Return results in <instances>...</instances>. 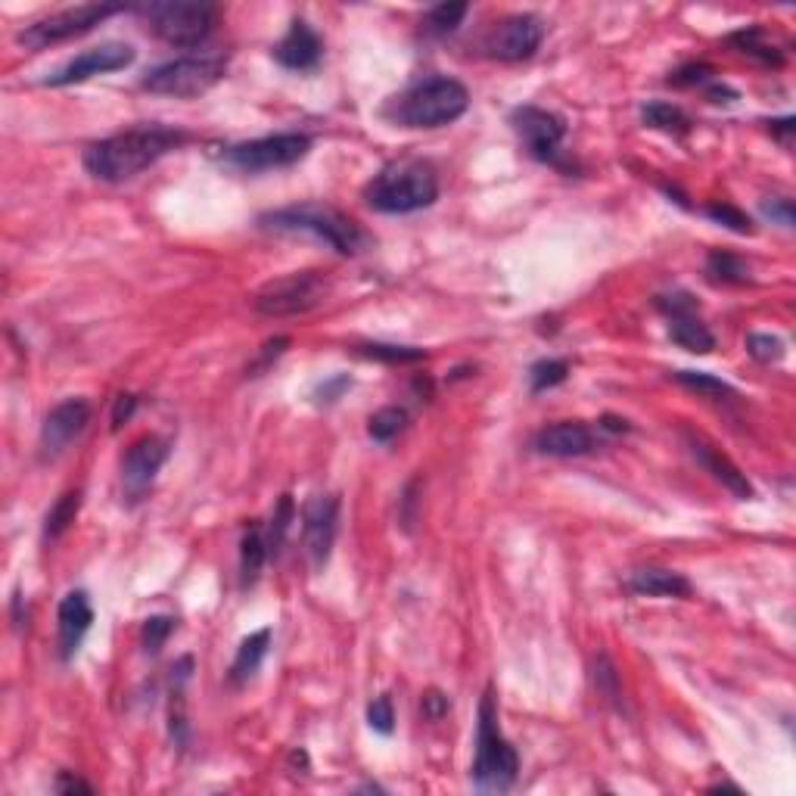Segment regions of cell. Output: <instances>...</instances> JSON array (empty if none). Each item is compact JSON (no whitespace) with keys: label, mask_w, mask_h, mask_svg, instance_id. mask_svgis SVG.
<instances>
[{"label":"cell","mask_w":796,"mask_h":796,"mask_svg":"<svg viewBox=\"0 0 796 796\" xmlns=\"http://www.w3.org/2000/svg\"><path fill=\"white\" fill-rule=\"evenodd\" d=\"M762 212L769 218H775V221H781L784 227H793V203H790V199H772V203L762 206Z\"/></svg>","instance_id":"obj_42"},{"label":"cell","mask_w":796,"mask_h":796,"mask_svg":"<svg viewBox=\"0 0 796 796\" xmlns=\"http://www.w3.org/2000/svg\"><path fill=\"white\" fill-rule=\"evenodd\" d=\"M594 678H597V688H601L613 703H619V678H616V669L610 666V660L607 657H601L597 660V666H594Z\"/></svg>","instance_id":"obj_39"},{"label":"cell","mask_w":796,"mask_h":796,"mask_svg":"<svg viewBox=\"0 0 796 796\" xmlns=\"http://www.w3.org/2000/svg\"><path fill=\"white\" fill-rule=\"evenodd\" d=\"M731 44L747 53V56H756V60H762L765 66H781L784 63V56L775 44L765 41V32L762 28H744V32H737L731 35Z\"/></svg>","instance_id":"obj_27"},{"label":"cell","mask_w":796,"mask_h":796,"mask_svg":"<svg viewBox=\"0 0 796 796\" xmlns=\"http://www.w3.org/2000/svg\"><path fill=\"white\" fill-rule=\"evenodd\" d=\"M542 38H545L542 19L532 13H520L495 25V32L486 38V50L501 63H520L542 47Z\"/></svg>","instance_id":"obj_13"},{"label":"cell","mask_w":796,"mask_h":796,"mask_svg":"<svg viewBox=\"0 0 796 796\" xmlns=\"http://www.w3.org/2000/svg\"><path fill=\"white\" fill-rule=\"evenodd\" d=\"M56 793H94V787L84 784L81 778H72L69 772H63L60 781H56Z\"/></svg>","instance_id":"obj_45"},{"label":"cell","mask_w":796,"mask_h":796,"mask_svg":"<svg viewBox=\"0 0 796 796\" xmlns=\"http://www.w3.org/2000/svg\"><path fill=\"white\" fill-rule=\"evenodd\" d=\"M268 644H271V629H259V632H252L249 638H243L237 657H234V666H231V681H234V685H243V681H249L255 672H259L265 653H268Z\"/></svg>","instance_id":"obj_22"},{"label":"cell","mask_w":796,"mask_h":796,"mask_svg":"<svg viewBox=\"0 0 796 796\" xmlns=\"http://www.w3.org/2000/svg\"><path fill=\"white\" fill-rule=\"evenodd\" d=\"M423 713L430 716V719H442V716L448 713V697L439 694V691L423 694Z\"/></svg>","instance_id":"obj_44"},{"label":"cell","mask_w":796,"mask_h":796,"mask_svg":"<svg viewBox=\"0 0 796 796\" xmlns=\"http://www.w3.org/2000/svg\"><path fill=\"white\" fill-rule=\"evenodd\" d=\"M685 439H688V448H691L694 458H697L709 473H713L725 489H731L737 498H744V501L753 498V486H750L747 473H741V467L731 464L716 445H709L703 436H694V433H685Z\"/></svg>","instance_id":"obj_20"},{"label":"cell","mask_w":796,"mask_h":796,"mask_svg":"<svg viewBox=\"0 0 796 796\" xmlns=\"http://www.w3.org/2000/svg\"><path fill=\"white\" fill-rule=\"evenodd\" d=\"M709 75H716L713 66H706V63H694V66H685L681 72H675L669 81L672 84H700V81H709Z\"/></svg>","instance_id":"obj_41"},{"label":"cell","mask_w":796,"mask_h":796,"mask_svg":"<svg viewBox=\"0 0 796 796\" xmlns=\"http://www.w3.org/2000/svg\"><path fill=\"white\" fill-rule=\"evenodd\" d=\"M91 423V405L84 398H66L56 405L41 426V461H53L69 448L72 439L84 433V426Z\"/></svg>","instance_id":"obj_15"},{"label":"cell","mask_w":796,"mask_h":796,"mask_svg":"<svg viewBox=\"0 0 796 796\" xmlns=\"http://www.w3.org/2000/svg\"><path fill=\"white\" fill-rule=\"evenodd\" d=\"M675 380H678L681 386H688V389H694V392L706 395V398H734V389H731V386H728L725 380L713 377V374H697V371H678V374H675Z\"/></svg>","instance_id":"obj_32"},{"label":"cell","mask_w":796,"mask_h":796,"mask_svg":"<svg viewBox=\"0 0 796 796\" xmlns=\"http://www.w3.org/2000/svg\"><path fill=\"white\" fill-rule=\"evenodd\" d=\"M311 150V137L308 134H271L249 140V144H237L224 156L231 165H237L240 172H271V168H287L305 159Z\"/></svg>","instance_id":"obj_10"},{"label":"cell","mask_w":796,"mask_h":796,"mask_svg":"<svg viewBox=\"0 0 796 796\" xmlns=\"http://www.w3.org/2000/svg\"><path fill=\"white\" fill-rule=\"evenodd\" d=\"M187 144V134L175 128H131L122 134H112L106 140H97L88 150H84V168L109 184H122L134 175H140L144 168L159 162L172 150Z\"/></svg>","instance_id":"obj_1"},{"label":"cell","mask_w":796,"mask_h":796,"mask_svg":"<svg viewBox=\"0 0 796 796\" xmlns=\"http://www.w3.org/2000/svg\"><path fill=\"white\" fill-rule=\"evenodd\" d=\"M168 451L172 448L159 436H144L128 448L125 461H122V479L131 495H140L156 479V473L168 461Z\"/></svg>","instance_id":"obj_16"},{"label":"cell","mask_w":796,"mask_h":796,"mask_svg":"<svg viewBox=\"0 0 796 796\" xmlns=\"http://www.w3.org/2000/svg\"><path fill=\"white\" fill-rule=\"evenodd\" d=\"M274 56H277L280 66H287L293 72H311L321 63L324 44H321L315 28H311L305 19H293L287 38L274 47Z\"/></svg>","instance_id":"obj_17"},{"label":"cell","mask_w":796,"mask_h":796,"mask_svg":"<svg viewBox=\"0 0 796 796\" xmlns=\"http://www.w3.org/2000/svg\"><path fill=\"white\" fill-rule=\"evenodd\" d=\"M566 377H570V364H566L563 358H548V361H538V364H532V371H529L532 392H545V389H554V386H560Z\"/></svg>","instance_id":"obj_30"},{"label":"cell","mask_w":796,"mask_h":796,"mask_svg":"<svg viewBox=\"0 0 796 796\" xmlns=\"http://www.w3.org/2000/svg\"><path fill=\"white\" fill-rule=\"evenodd\" d=\"M175 632V619L172 616H153L144 622V650L147 653H159L162 644L168 641V635Z\"/></svg>","instance_id":"obj_37"},{"label":"cell","mask_w":796,"mask_h":796,"mask_svg":"<svg viewBox=\"0 0 796 796\" xmlns=\"http://www.w3.org/2000/svg\"><path fill=\"white\" fill-rule=\"evenodd\" d=\"M439 196V178L430 162H398L380 172L364 190L367 206L386 215H408L433 206Z\"/></svg>","instance_id":"obj_3"},{"label":"cell","mask_w":796,"mask_h":796,"mask_svg":"<svg viewBox=\"0 0 796 796\" xmlns=\"http://www.w3.org/2000/svg\"><path fill=\"white\" fill-rule=\"evenodd\" d=\"M641 116L650 128L666 131V134H688L691 131V119L672 103H647L641 109Z\"/></svg>","instance_id":"obj_26"},{"label":"cell","mask_w":796,"mask_h":796,"mask_svg":"<svg viewBox=\"0 0 796 796\" xmlns=\"http://www.w3.org/2000/svg\"><path fill=\"white\" fill-rule=\"evenodd\" d=\"M629 591L641 597H688L691 582L672 570H638L629 579Z\"/></svg>","instance_id":"obj_21"},{"label":"cell","mask_w":796,"mask_h":796,"mask_svg":"<svg viewBox=\"0 0 796 796\" xmlns=\"http://www.w3.org/2000/svg\"><path fill=\"white\" fill-rule=\"evenodd\" d=\"M769 125H772V131H778L784 137V144H790V134H793V119L790 116L781 119V122H769Z\"/></svg>","instance_id":"obj_47"},{"label":"cell","mask_w":796,"mask_h":796,"mask_svg":"<svg viewBox=\"0 0 796 796\" xmlns=\"http://www.w3.org/2000/svg\"><path fill=\"white\" fill-rule=\"evenodd\" d=\"M78 507H81V492L78 489L56 498V504L47 510V517H44V538H47V542H56V538H60L75 523Z\"/></svg>","instance_id":"obj_25"},{"label":"cell","mask_w":796,"mask_h":796,"mask_svg":"<svg viewBox=\"0 0 796 796\" xmlns=\"http://www.w3.org/2000/svg\"><path fill=\"white\" fill-rule=\"evenodd\" d=\"M224 56H184L144 75L140 88L159 97H199L224 78Z\"/></svg>","instance_id":"obj_6"},{"label":"cell","mask_w":796,"mask_h":796,"mask_svg":"<svg viewBox=\"0 0 796 796\" xmlns=\"http://www.w3.org/2000/svg\"><path fill=\"white\" fill-rule=\"evenodd\" d=\"M510 125L523 137L526 150L538 159V162H557L560 159V144L566 137V125L560 116L548 109L538 106H520L510 116Z\"/></svg>","instance_id":"obj_12"},{"label":"cell","mask_w":796,"mask_h":796,"mask_svg":"<svg viewBox=\"0 0 796 796\" xmlns=\"http://www.w3.org/2000/svg\"><path fill=\"white\" fill-rule=\"evenodd\" d=\"M467 10H470L467 4H439V7H433L430 13H426L423 28L430 35H448V32H454V28L461 25Z\"/></svg>","instance_id":"obj_31"},{"label":"cell","mask_w":796,"mask_h":796,"mask_svg":"<svg viewBox=\"0 0 796 796\" xmlns=\"http://www.w3.org/2000/svg\"><path fill=\"white\" fill-rule=\"evenodd\" d=\"M405 423H408V411L405 408H383L371 417V423H367V433H371V439L377 442H392L398 433L405 430Z\"/></svg>","instance_id":"obj_29"},{"label":"cell","mask_w":796,"mask_h":796,"mask_svg":"<svg viewBox=\"0 0 796 796\" xmlns=\"http://www.w3.org/2000/svg\"><path fill=\"white\" fill-rule=\"evenodd\" d=\"M747 349L762 364H772V361H781L784 358V343H781L778 336H769V333H750Z\"/></svg>","instance_id":"obj_36"},{"label":"cell","mask_w":796,"mask_h":796,"mask_svg":"<svg viewBox=\"0 0 796 796\" xmlns=\"http://www.w3.org/2000/svg\"><path fill=\"white\" fill-rule=\"evenodd\" d=\"M669 336H672V343H678L681 349H688V352H697V355H706V352L716 349V336L709 333L706 324H700L694 315L672 318Z\"/></svg>","instance_id":"obj_24"},{"label":"cell","mask_w":796,"mask_h":796,"mask_svg":"<svg viewBox=\"0 0 796 796\" xmlns=\"http://www.w3.org/2000/svg\"><path fill=\"white\" fill-rule=\"evenodd\" d=\"M327 296V277L321 271H296L287 277H277L255 293L252 305L259 315L268 318H290L305 315V311L318 308Z\"/></svg>","instance_id":"obj_8"},{"label":"cell","mask_w":796,"mask_h":796,"mask_svg":"<svg viewBox=\"0 0 796 796\" xmlns=\"http://www.w3.org/2000/svg\"><path fill=\"white\" fill-rule=\"evenodd\" d=\"M56 619H60V657L72 660L75 650L84 641V635L91 632V622H94L91 597L84 591H69L60 601V613H56Z\"/></svg>","instance_id":"obj_18"},{"label":"cell","mask_w":796,"mask_h":796,"mask_svg":"<svg viewBox=\"0 0 796 796\" xmlns=\"http://www.w3.org/2000/svg\"><path fill=\"white\" fill-rule=\"evenodd\" d=\"M520 759L498 728V709L492 691L479 703V731H476V759H473V784L479 790H507L517 781Z\"/></svg>","instance_id":"obj_5"},{"label":"cell","mask_w":796,"mask_h":796,"mask_svg":"<svg viewBox=\"0 0 796 796\" xmlns=\"http://www.w3.org/2000/svg\"><path fill=\"white\" fill-rule=\"evenodd\" d=\"M367 722H371V728L380 731V734H392V728H395V709H392V700L386 694L377 697L371 706H367Z\"/></svg>","instance_id":"obj_38"},{"label":"cell","mask_w":796,"mask_h":796,"mask_svg":"<svg viewBox=\"0 0 796 796\" xmlns=\"http://www.w3.org/2000/svg\"><path fill=\"white\" fill-rule=\"evenodd\" d=\"M535 451L551 454V458H579V454H588L594 448V433L588 430L585 423H551L545 430L535 433Z\"/></svg>","instance_id":"obj_19"},{"label":"cell","mask_w":796,"mask_h":796,"mask_svg":"<svg viewBox=\"0 0 796 796\" xmlns=\"http://www.w3.org/2000/svg\"><path fill=\"white\" fill-rule=\"evenodd\" d=\"M134 408H137V398L134 395H119L116 411H112V430H122V423L131 420Z\"/></svg>","instance_id":"obj_43"},{"label":"cell","mask_w":796,"mask_h":796,"mask_svg":"<svg viewBox=\"0 0 796 796\" xmlns=\"http://www.w3.org/2000/svg\"><path fill=\"white\" fill-rule=\"evenodd\" d=\"M296 517V507H293V498L290 495H283L277 510H274V517H271V529H268V551L277 557L280 545H283V538H287L290 532V523Z\"/></svg>","instance_id":"obj_33"},{"label":"cell","mask_w":796,"mask_h":796,"mask_svg":"<svg viewBox=\"0 0 796 796\" xmlns=\"http://www.w3.org/2000/svg\"><path fill=\"white\" fill-rule=\"evenodd\" d=\"M336 523H339V498L315 495L302 507V542L305 554L315 570H324L336 542Z\"/></svg>","instance_id":"obj_14"},{"label":"cell","mask_w":796,"mask_h":796,"mask_svg":"<svg viewBox=\"0 0 796 796\" xmlns=\"http://www.w3.org/2000/svg\"><path fill=\"white\" fill-rule=\"evenodd\" d=\"M346 386H349V377H336L333 383L321 386V395H327V398H324V402H333V398H336L339 392H343Z\"/></svg>","instance_id":"obj_46"},{"label":"cell","mask_w":796,"mask_h":796,"mask_svg":"<svg viewBox=\"0 0 796 796\" xmlns=\"http://www.w3.org/2000/svg\"><path fill=\"white\" fill-rule=\"evenodd\" d=\"M150 19V28L172 47H196L203 44L218 22V10L212 4H187V0H165V4L140 7Z\"/></svg>","instance_id":"obj_7"},{"label":"cell","mask_w":796,"mask_h":796,"mask_svg":"<svg viewBox=\"0 0 796 796\" xmlns=\"http://www.w3.org/2000/svg\"><path fill=\"white\" fill-rule=\"evenodd\" d=\"M604 430H610V433H629V423L625 420H619V417H604Z\"/></svg>","instance_id":"obj_48"},{"label":"cell","mask_w":796,"mask_h":796,"mask_svg":"<svg viewBox=\"0 0 796 796\" xmlns=\"http://www.w3.org/2000/svg\"><path fill=\"white\" fill-rule=\"evenodd\" d=\"M122 13L119 4H81V7H69V10H60L47 19H38L35 25H28L25 32H19V44L28 47V50H44V47H53L60 41H69V38H78V35H88L94 25H100L103 19Z\"/></svg>","instance_id":"obj_9"},{"label":"cell","mask_w":796,"mask_h":796,"mask_svg":"<svg viewBox=\"0 0 796 796\" xmlns=\"http://www.w3.org/2000/svg\"><path fill=\"white\" fill-rule=\"evenodd\" d=\"M268 538L262 535L259 526H249L243 542H240V585L249 588L255 585V579L262 576V566L268 560Z\"/></svg>","instance_id":"obj_23"},{"label":"cell","mask_w":796,"mask_h":796,"mask_svg":"<svg viewBox=\"0 0 796 796\" xmlns=\"http://www.w3.org/2000/svg\"><path fill=\"white\" fill-rule=\"evenodd\" d=\"M134 47L131 44H119V41H109V44H100V47H91L78 53L75 60H69L60 72H53L44 78L47 88H66V84H81L94 75H106V72H119L125 66L134 63Z\"/></svg>","instance_id":"obj_11"},{"label":"cell","mask_w":796,"mask_h":796,"mask_svg":"<svg viewBox=\"0 0 796 796\" xmlns=\"http://www.w3.org/2000/svg\"><path fill=\"white\" fill-rule=\"evenodd\" d=\"M262 224L274 227V231H302L324 240L327 246H333L339 255H358L367 249L371 237L361 231V224L352 221L349 215L336 212L330 206H318V203H305V206H290L280 209L262 218Z\"/></svg>","instance_id":"obj_4"},{"label":"cell","mask_w":796,"mask_h":796,"mask_svg":"<svg viewBox=\"0 0 796 796\" xmlns=\"http://www.w3.org/2000/svg\"><path fill=\"white\" fill-rule=\"evenodd\" d=\"M706 274L716 283H747L750 280V268L731 252H709Z\"/></svg>","instance_id":"obj_28"},{"label":"cell","mask_w":796,"mask_h":796,"mask_svg":"<svg viewBox=\"0 0 796 796\" xmlns=\"http://www.w3.org/2000/svg\"><path fill=\"white\" fill-rule=\"evenodd\" d=\"M361 352H364L367 358L389 361V364H408V361H420V358L426 355L423 349H411V346H383V343L361 346Z\"/></svg>","instance_id":"obj_34"},{"label":"cell","mask_w":796,"mask_h":796,"mask_svg":"<svg viewBox=\"0 0 796 796\" xmlns=\"http://www.w3.org/2000/svg\"><path fill=\"white\" fill-rule=\"evenodd\" d=\"M470 106V94L458 78L433 75L398 94L383 116L402 128H442L458 122Z\"/></svg>","instance_id":"obj_2"},{"label":"cell","mask_w":796,"mask_h":796,"mask_svg":"<svg viewBox=\"0 0 796 796\" xmlns=\"http://www.w3.org/2000/svg\"><path fill=\"white\" fill-rule=\"evenodd\" d=\"M706 215L713 221H719V224H725V227H731V231H737V234H753V221L741 209H734L728 203H709Z\"/></svg>","instance_id":"obj_35"},{"label":"cell","mask_w":796,"mask_h":796,"mask_svg":"<svg viewBox=\"0 0 796 796\" xmlns=\"http://www.w3.org/2000/svg\"><path fill=\"white\" fill-rule=\"evenodd\" d=\"M287 346H290V336H277V339H268V343L262 346V352H259V358H255V364L249 367V374H259V371H265V367H268L271 361H277L283 352H287Z\"/></svg>","instance_id":"obj_40"}]
</instances>
